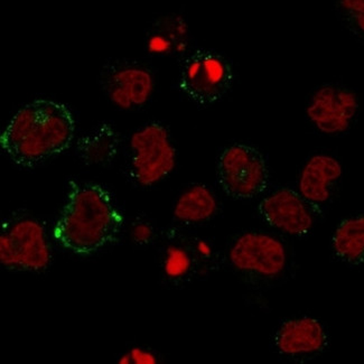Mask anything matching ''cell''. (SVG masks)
Returning a JSON list of instances; mask_svg holds the SVG:
<instances>
[{"label": "cell", "instance_id": "ffe728a7", "mask_svg": "<svg viewBox=\"0 0 364 364\" xmlns=\"http://www.w3.org/2000/svg\"><path fill=\"white\" fill-rule=\"evenodd\" d=\"M132 239L138 245H147L154 235V230L148 223H139L132 229Z\"/></svg>", "mask_w": 364, "mask_h": 364}, {"label": "cell", "instance_id": "e0dca14e", "mask_svg": "<svg viewBox=\"0 0 364 364\" xmlns=\"http://www.w3.org/2000/svg\"><path fill=\"white\" fill-rule=\"evenodd\" d=\"M192 267V259L185 249L171 247L166 252L164 262L165 274L169 278H182L188 274Z\"/></svg>", "mask_w": 364, "mask_h": 364}, {"label": "cell", "instance_id": "9c48e42d", "mask_svg": "<svg viewBox=\"0 0 364 364\" xmlns=\"http://www.w3.org/2000/svg\"><path fill=\"white\" fill-rule=\"evenodd\" d=\"M309 202L291 188H279L262 198L258 211L267 225L291 237H305L315 225Z\"/></svg>", "mask_w": 364, "mask_h": 364}, {"label": "cell", "instance_id": "5bb4252c", "mask_svg": "<svg viewBox=\"0 0 364 364\" xmlns=\"http://www.w3.org/2000/svg\"><path fill=\"white\" fill-rule=\"evenodd\" d=\"M118 132L111 124H102L87 135L80 138L77 144V155L89 166H105L114 161L118 155Z\"/></svg>", "mask_w": 364, "mask_h": 364}, {"label": "cell", "instance_id": "ba28073f", "mask_svg": "<svg viewBox=\"0 0 364 364\" xmlns=\"http://www.w3.org/2000/svg\"><path fill=\"white\" fill-rule=\"evenodd\" d=\"M359 108V98L354 91L328 83L321 85L311 95L306 116L321 134L336 136L351 128Z\"/></svg>", "mask_w": 364, "mask_h": 364}, {"label": "cell", "instance_id": "6da1fadb", "mask_svg": "<svg viewBox=\"0 0 364 364\" xmlns=\"http://www.w3.org/2000/svg\"><path fill=\"white\" fill-rule=\"evenodd\" d=\"M124 217L101 185L70 183L65 204L53 229L60 246L77 256H90L118 241Z\"/></svg>", "mask_w": 364, "mask_h": 364}, {"label": "cell", "instance_id": "8fae6325", "mask_svg": "<svg viewBox=\"0 0 364 364\" xmlns=\"http://www.w3.org/2000/svg\"><path fill=\"white\" fill-rule=\"evenodd\" d=\"M274 346L287 358L315 355L328 346V333L322 322L314 317H296L280 325Z\"/></svg>", "mask_w": 364, "mask_h": 364}, {"label": "cell", "instance_id": "5b68a950", "mask_svg": "<svg viewBox=\"0 0 364 364\" xmlns=\"http://www.w3.org/2000/svg\"><path fill=\"white\" fill-rule=\"evenodd\" d=\"M218 181L225 194L235 200L256 198L267 188L269 168L257 148L246 144H233L219 156Z\"/></svg>", "mask_w": 364, "mask_h": 364}, {"label": "cell", "instance_id": "d6986e66", "mask_svg": "<svg viewBox=\"0 0 364 364\" xmlns=\"http://www.w3.org/2000/svg\"><path fill=\"white\" fill-rule=\"evenodd\" d=\"M120 364H157L159 356L151 350L144 348H132L119 356Z\"/></svg>", "mask_w": 364, "mask_h": 364}, {"label": "cell", "instance_id": "7a4b0ae2", "mask_svg": "<svg viewBox=\"0 0 364 364\" xmlns=\"http://www.w3.org/2000/svg\"><path fill=\"white\" fill-rule=\"evenodd\" d=\"M75 120L65 105L38 99L21 107L0 135V147L13 163L34 167L69 149Z\"/></svg>", "mask_w": 364, "mask_h": 364}, {"label": "cell", "instance_id": "3957f363", "mask_svg": "<svg viewBox=\"0 0 364 364\" xmlns=\"http://www.w3.org/2000/svg\"><path fill=\"white\" fill-rule=\"evenodd\" d=\"M52 262V248L42 222L32 217L7 220L0 233V264L7 269L43 272Z\"/></svg>", "mask_w": 364, "mask_h": 364}, {"label": "cell", "instance_id": "7c38bea8", "mask_svg": "<svg viewBox=\"0 0 364 364\" xmlns=\"http://www.w3.org/2000/svg\"><path fill=\"white\" fill-rule=\"evenodd\" d=\"M343 176L336 157L315 154L307 159L299 177V193L311 205H323L332 198V188Z\"/></svg>", "mask_w": 364, "mask_h": 364}, {"label": "cell", "instance_id": "2e32d148", "mask_svg": "<svg viewBox=\"0 0 364 364\" xmlns=\"http://www.w3.org/2000/svg\"><path fill=\"white\" fill-rule=\"evenodd\" d=\"M186 36V25L184 21H171L168 26L163 27L159 34L154 35L149 41V48L156 53H171L184 46V37Z\"/></svg>", "mask_w": 364, "mask_h": 364}, {"label": "cell", "instance_id": "ac0fdd59", "mask_svg": "<svg viewBox=\"0 0 364 364\" xmlns=\"http://www.w3.org/2000/svg\"><path fill=\"white\" fill-rule=\"evenodd\" d=\"M340 7L350 28L364 40V0H340Z\"/></svg>", "mask_w": 364, "mask_h": 364}, {"label": "cell", "instance_id": "52a82bcc", "mask_svg": "<svg viewBox=\"0 0 364 364\" xmlns=\"http://www.w3.org/2000/svg\"><path fill=\"white\" fill-rule=\"evenodd\" d=\"M229 259L239 272L276 278L285 272L288 255L285 245L278 237L249 231L237 237L230 248Z\"/></svg>", "mask_w": 364, "mask_h": 364}, {"label": "cell", "instance_id": "277c9868", "mask_svg": "<svg viewBox=\"0 0 364 364\" xmlns=\"http://www.w3.org/2000/svg\"><path fill=\"white\" fill-rule=\"evenodd\" d=\"M130 176L143 188H151L174 172L177 151L168 129L149 122L130 137Z\"/></svg>", "mask_w": 364, "mask_h": 364}, {"label": "cell", "instance_id": "9a60e30c", "mask_svg": "<svg viewBox=\"0 0 364 364\" xmlns=\"http://www.w3.org/2000/svg\"><path fill=\"white\" fill-rule=\"evenodd\" d=\"M332 248L341 262L364 264V214L341 222L333 233Z\"/></svg>", "mask_w": 364, "mask_h": 364}, {"label": "cell", "instance_id": "4fadbf2b", "mask_svg": "<svg viewBox=\"0 0 364 364\" xmlns=\"http://www.w3.org/2000/svg\"><path fill=\"white\" fill-rule=\"evenodd\" d=\"M219 211L215 193L204 184L191 185L178 196L173 215L184 225H200L210 221Z\"/></svg>", "mask_w": 364, "mask_h": 364}, {"label": "cell", "instance_id": "8992f818", "mask_svg": "<svg viewBox=\"0 0 364 364\" xmlns=\"http://www.w3.org/2000/svg\"><path fill=\"white\" fill-rule=\"evenodd\" d=\"M232 83V66L227 58L204 50H196L185 60L178 80L182 92L203 106L221 100Z\"/></svg>", "mask_w": 364, "mask_h": 364}, {"label": "cell", "instance_id": "30bf717a", "mask_svg": "<svg viewBox=\"0 0 364 364\" xmlns=\"http://www.w3.org/2000/svg\"><path fill=\"white\" fill-rule=\"evenodd\" d=\"M105 90L117 108L132 110L145 106L155 91V77L139 65H122L109 72Z\"/></svg>", "mask_w": 364, "mask_h": 364}]
</instances>
